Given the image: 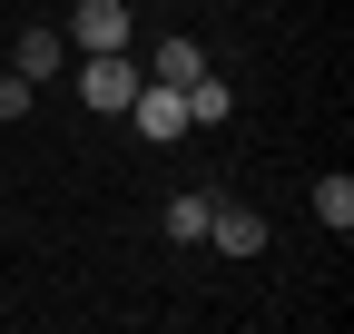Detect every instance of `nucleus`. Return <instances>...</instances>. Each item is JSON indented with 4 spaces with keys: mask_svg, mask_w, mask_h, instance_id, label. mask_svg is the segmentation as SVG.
Returning a JSON list of instances; mask_svg holds the SVG:
<instances>
[{
    "mask_svg": "<svg viewBox=\"0 0 354 334\" xmlns=\"http://www.w3.org/2000/svg\"><path fill=\"white\" fill-rule=\"evenodd\" d=\"M30 99H39V79H20V69L0 79V118H30Z\"/></svg>",
    "mask_w": 354,
    "mask_h": 334,
    "instance_id": "9d476101",
    "label": "nucleus"
},
{
    "mask_svg": "<svg viewBox=\"0 0 354 334\" xmlns=\"http://www.w3.org/2000/svg\"><path fill=\"white\" fill-rule=\"evenodd\" d=\"M69 79H79V99L99 108V118H118L128 99H138V79H148V69H128V50H79Z\"/></svg>",
    "mask_w": 354,
    "mask_h": 334,
    "instance_id": "f257e3e1",
    "label": "nucleus"
},
{
    "mask_svg": "<svg viewBox=\"0 0 354 334\" xmlns=\"http://www.w3.org/2000/svg\"><path fill=\"white\" fill-rule=\"evenodd\" d=\"M50 69H69V39L59 30H20V79H50Z\"/></svg>",
    "mask_w": 354,
    "mask_h": 334,
    "instance_id": "0eeeda50",
    "label": "nucleus"
},
{
    "mask_svg": "<svg viewBox=\"0 0 354 334\" xmlns=\"http://www.w3.org/2000/svg\"><path fill=\"white\" fill-rule=\"evenodd\" d=\"M315 217H325L335 236H354V187H344V177H325V187H315Z\"/></svg>",
    "mask_w": 354,
    "mask_h": 334,
    "instance_id": "6e6552de",
    "label": "nucleus"
},
{
    "mask_svg": "<svg viewBox=\"0 0 354 334\" xmlns=\"http://www.w3.org/2000/svg\"><path fill=\"white\" fill-rule=\"evenodd\" d=\"M207 246H227V256H256V246H266L256 206H216V217H207Z\"/></svg>",
    "mask_w": 354,
    "mask_h": 334,
    "instance_id": "20e7f679",
    "label": "nucleus"
},
{
    "mask_svg": "<svg viewBox=\"0 0 354 334\" xmlns=\"http://www.w3.org/2000/svg\"><path fill=\"white\" fill-rule=\"evenodd\" d=\"M207 217H216V197H177V206H167V236L187 246V236H207Z\"/></svg>",
    "mask_w": 354,
    "mask_h": 334,
    "instance_id": "1a4fd4ad",
    "label": "nucleus"
},
{
    "mask_svg": "<svg viewBox=\"0 0 354 334\" xmlns=\"http://www.w3.org/2000/svg\"><path fill=\"white\" fill-rule=\"evenodd\" d=\"M197 69H207V50H197V39H158V59H148V79H167V89H187Z\"/></svg>",
    "mask_w": 354,
    "mask_h": 334,
    "instance_id": "423d86ee",
    "label": "nucleus"
},
{
    "mask_svg": "<svg viewBox=\"0 0 354 334\" xmlns=\"http://www.w3.org/2000/svg\"><path fill=\"white\" fill-rule=\"evenodd\" d=\"M59 39L69 50H128V0H79Z\"/></svg>",
    "mask_w": 354,
    "mask_h": 334,
    "instance_id": "f03ea898",
    "label": "nucleus"
},
{
    "mask_svg": "<svg viewBox=\"0 0 354 334\" xmlns=\"http://www.w3.org/2000/svg\"><path fill=\"white\" fill-rule=\"evenodd\" d=\"M177 99H187V128H216V118L236 108V99H227V79H216V69H197V79H187Z\"/></svg>",
    "mask_w": 354,
    "mask_h": 334,
    "instance_id": "39448f33",
    "label": "nucleus"
},
{
    "mask_svg": "<svg viewBox=\"0 0 354 334\" xmlns=\"http://www.w3.org/2000/svg\"><path fill=\"white\" fill-rule=\"evenodd\" d=\"M128 118H138V138H187V99L167 89V79H138V99H128Z\"/></svg>",
    "mask_w": 354,
    "mask_h": 334,
    "instance_id": "7ed1b4c3",
    "label": "nucleus"
}]
</instances>
